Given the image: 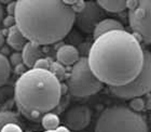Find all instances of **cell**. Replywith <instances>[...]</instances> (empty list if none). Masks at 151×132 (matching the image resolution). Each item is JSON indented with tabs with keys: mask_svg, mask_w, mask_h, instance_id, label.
I'll return each instance as SVG.
<instances>
[{
	"mask_svg": "<svg viewBox=\"0 0 151 132\" xmlns=\"http://www.w3.org/2000/svg\"><path fill=\"white\" fill-rule=\"evenodd\" d=\"M129 108L136 113H140L146 108V101L142 98H134L129 100Z\"/></svg>",
	"mask_w": 151,
	"mask_h": 132,
	"instance_id": "obj_19",
	"label": "cell"
},
{
	"mask_svg": "<svg viewBox=\"0 0 151 132\" xmlns=\"http://www.w3.org/2000/svg\"><path fill=\"white\" fill-rule=\"evenodd\" d=\"M6 42L8 47L12 48L13 50L16 52H22L26 44L28 42L27 38L22 34V32L19 29L16 25L12 26L11 28L8 29V34H6Z\"/></svg>",
	"mask_w": 151,
	"mask_h": 132,
	"instance_id": "obj_12",
	"label": "cell"
},
{
	"mask_svg": "<svg viewBox=\"0 0 151 132\" xmlns=\"http://www.w3.org/2000/svg\"><path fill=\"white\" fill-rule=\"evenodd\" d=\"M4 42H6V38H4V35L3 33L0 30V49L4 46Z\"/></svg>",
	"mask_w": 151,
	"mask_h": 132,
	"instance_id": "obj_29",
	"label": "cell"
},
{
	"mask_svg": "<svg viewBox=\"0 0 151 132\" xmlns=\"http://www.w3.org/2000/svg\"><path fill=\"white\" fill-rule=\"evenodd\" d=\"M50 132H71V130L69 128H67L66 126H60L57 129L53 130V131H50Z\"/></svg>",
	"mask_w": 151,
	"mask_h": 132,
	"instance_id": "obj_27",
	"label": "cell"
},
{
	"mask_svg": "<svg viewBox=\"0 0 151 132\" xmlns=\"http://www.w3.org/2000/svg\"><path fill=\"white\" fill-rule=\"evenodd\" d=\"M9 123H19V117L11 110H0V130Z\"/></svg>",
	"mask_w": 151,
	"mask_h": 132,
	"instance_id": "obj_17",
	"label": "cell"
},
{
	"mask_svg": "<svg viewBox=\"0 0 151 132\" xmlns=\"http://www.w3.org/2000/svg\"><path fill=\"white\" fill-rule=\"evenodd\" d=\"M95 132H149V126L142 114L124 105H113L101 112Z\"/></svg>",
	"mask_w": 151,
	"mask_h": 132,
	"instance_id": "obj_4",
	"label": "cell"
},
{
	"mask_svg": "<svg viewBox=\"0 0 151 132\" xmlns=\"http://www.w3.org/2000/svg\"><path fill=\"white\" fill-rule=\"evenodd\" d=\"M44 132H47V131H44Z\"/></svg>",
	"mask_w": 151,
	"mask_h": 132,
	"instance_id": "obj_31",
	"label": "cell"
},
{
	"mask_svg": "<svg viewBox=\"0 0 151 132\" xmlns=\"http://www.w3.org/2000/svg\"><path fill=\"white\" fill-rule=\"evenodd\" d=\"M15 70H16V73L19 74V76H22L24 73H26L27 70H28V68L26 67L25 65H24V63L23 64H21V65H19V66H16L15 67Z\"/></svg>",
	"mask_w": 151,
	"mask_h": 132,
	"instance_id": "obj_26",
	"label": "cell"
},
{
	"mask_svg": "<svg viewBox=\"0 0 151 132\" xmlns=\"http://www.w3.org/2000/svg\"><path fill=\"white\" fill-rule=\"evenodd\" d=\"M9 61L11 66H14V67L23 64L22 52H13V53H11L9 57Z\"/></svg>",
	"mask_w": 151,
	"mask_h": 132,
	"instance_id": "obj_22",
	"label": "cell"
},
{
	"mask_svg": "<svg viewBox=\"0 0 151 132\" xmlns=\"http://www.w3.org/2000/svg\"><path fill=\"white\" fill-rule=\"evenodd\" d=\"M15 6H16V1H10L8 3V7H6V11H8V15H14V12H15Z\"/></svg>",
	"mask_w": 151,
	"mask_h": 132,
	"instance_id": "obj_25",
	"label": "cell"
},
{
	"mask_svg": "<svg viewBox=\"0 0 151 132\" xmlns=\"http://www.w3.org/2000/svg\"><path fill=\"white\" fill-rule=\"evenodd\" d=\"M22 55L23 63L28 69L34 68V66L38 61L44 57L42 47L35 42H30V41L26 44V46L22 50Z\"/></svg>",
	"mask_w": 151,
	"mask_h": 132,
	"instance_id": "obj_10",
	"label": "cell"
},
{
	"mask_svg": "<svg viewBox=\"0 0 151 132\" xmlns=\"http://www.w3.org/2000/svg\"><path fill=\"white\" fill-rule=\"evenodd\" d=\"M2 25L4 26V27H6L8 29L11 28L12 26L16 25V21H15V17H14V15H6V16H4V19H3V22H2Z\"/></svg>",
	"mask_w": 151,
	"mask_h": 132,
	"instance_id": "obj_24",
	"label": "cell"
},
{
	"mask_svg": "<svg viewBox=\"0 0 151 132\" xmlns=\"http://www.w3.org/2000/svg\"><path fill=\"white\" fill-rule=\"evenodd\" d=\"M88 61L92 72L104 85L122 87L142 72L145 50L134 34L125 29L113 30L94 39Z\"/></svg>",
	"mask_w": 151,
	"mask_h": 132,
	"instance_id": "obj_1",
	"label": "cell"
},
{
	"mask_svg": "<svg viewBox=\"0 0 151 132\" xmlns=\"http://www.w3.org/2000/svg\"><path fill=\"white\" fill-rule=\"evenodd\" d=\"M150 120H151V116H150Z\"/></svg>",
	"mask_w": 151,
	"mask_h": 132,
	"instance_id": "obj_30",
	"label": "cell"
},
{
	"mask_svg": "<svg viewBox=\"0 0 151 132\" xmlns=\"http://www.w3.org/2000/svg\"><path fill=\"white\" fill-rule=\"evenodd\" d=\"M91 118L92 112L88 106L75 105L65 112L63 120L67 128L73 131H80L90 125Z\"/></svg>",
	"mask_w": 151,
	"mask_h": 132,
	"instance_id": "obj_9",
	"label": "cell"
},
{
	"mask_svg": "<svg viewBox=\"0 0 151 132\" xmlns=\"http://www.w3.org/2000/svg\"><path fill=\"white\" fill-rule=\"evenodd\" d=\"M62 94V82L45 69H28L17 78L14 86L17 108L32 119L53 110L60 103Z\"/></svg>",
	"mask_w": 151,
	"mask_h": 132,
	"instance_id": "obj_3",
	"label": "cell"
},
{
	"mask_svg": "<svg viewBox=\"0 0 151 132\" xmlns=\"http://www.w3.org/2000/svg\"><path fill=\"white\" fill-rule=\"evenodd\" d=\"M53 59L49 57H44L42 59L38 61L37 63L35 64L34 68H39V69H45V70H50L51 64L53 63Z\"/></svg>",
	"mask_w": 151,
	"mask_h": 132,
	"instance_id": "obj_20",
	"label": "cell"
},
{
	"mask_svg": "<svg viewBox=\"0 0 151 132\" xmlns=\"http://www.w3.org/2000/svg\"><path fill=\"white\" fill-rule=\"evenodd\" d=\"M129 23L139 40L151 44V0H138L135 9L129 10Z\"/></svg>",
	"mask_w": 151,
	"mask_h": 132,
	"instance_id": "obj_7",
	"label": "cell"
},
{
	"mask_svg": "<svg viewBox=\"0 0 151 132\" xmlns=\"http://www.w3.org/2000/svg\"><path fill=\"white\" fill-rule=\"evenodd\" d=\"M50 72L56 76L60 81H62V80L67 78L66 67H65L63 64H60V62H57V61H53V63L51 64Z\"/></svg>",
	"mask_w": 151,
	"mask_h": 132,
	"instance_id": "obj_18",
	"label": "cell"
},
{
	"mask_svg": "<svg viewBox=\"0 0 151 132\" xmlns=\"http://www.w3.org/2000/svg\"><path fill=\"white\" fill-rule=\"evenodd\" d=\"M112 94L118 98L132 100L134 98H142L151 91V52L145 50V61L142 72L132 82L122 87L109 88Z\"/></svg>",
	"mask_w": 151,
	"mask_h": 132,
	"instance_id": "obj_6",
	"label": "cell"
},
{
	"mask_svg": "<svg viewBox=\"0 0 151 132\" xmlns=\"http://www.w3.org/2000/svg\"><path fill=\"white\" fill-rule=\"evenodd\" d=\"M14 17L27 40L41 47L63 40L76 22V13L63 0H19Z\"/></svg>",
	"mask_w": 151,
	"mask_h": 132,
	"instance_id": "obj_2",
	"label": "cell"
},
{
	"mask_svg": "<svg viewBox=\"0 0 151 132\" xmlns=\"http://www.w3.org/2000/svg\"><path fill=\"white\" fill-rule=\"evenodd\" d=\"M105 19V11L97 1H85L84 9L76 14L75 24L78 28L86 34H93L98 23Z\"/></svg>",
	"mask_w": 151,
	"mask_h": 132,
	"instance_id": "obj_8",
	"label": "cell"
},
{
	"mask_svg": "<svg viewBox=\"0 0 151 132\" xmlns=\"http://www.w3.org/2000/svg\"><path fill=\"white\" fill-rule=\"evenodd\" d=\"M80 60V52L73 44H63L56 51V61L64 66H73Z\"/></svg>",
	"mask_w": 151,
	"mask_h": 132,
	"instance_id": "obj_11",
	"label": "cell"
},
{
	"mask_svg": "<svg viewBox=\"0 0 151 132\" xmlns=\"http://www.w3.org/2000/svg\"><path fill=\"white\" fill-rule=\"evenodd\" d=\"M11 75V64L9 57L0 53V87H2L10 78Z\"/></svg>",
	"mask_w": 151,
	"mask_h": 132,
	"instance_id": "obj_16",
	"label": "cell"
},
{
	"mask_svg": "<svg viewBox=\"0 0 151 132\" xmlns=\"http://www.w3.org/2000/svg\"><path fill=\"white\" fill-rule=\"evenodd\" d=\"M121 29H124V26L120 21L116 19H111V17H105L103 21H101L96 25L94 32H93V37L94 39H96L107 33L113 32V30H121Z\"/></svg>",
	"mask_w": 151,
	"mask_h": 132,
	"instance_id": "obj_13",
	"label": "cell"
},
{
	"mask_svg": "<svg viewBox=\"0 0 151 132\" xmlns=\"http://www.w3.org/2000/svg\"><path fill=\"white\" fill-rule=\"evenodd\" d=\"M97 3L105 12L120 13L127 9L125 0H97Z\"/></svg>",
	"mask_w": 151,
	"mask_h": 132,
	"instance_id": "obj_14",
	"label": "cell"
},
{
	"mask_svg": "<svg viewBox=\"0 0 151 132\" xmlns=\"http://www.w3.org/2000/svg\"><path fill=\"white\" fill-rule=\"evenodd\" d=\"M3 19H4V10H3V7L0 2V25L2 24Z\"/></svg>",
	"mask_w": 151,
	"mask_h": 132,
	"instance_id": "obj_28",
	"label": "cell"
},
{
	"mask_svg": "<svg viewBox=\"0 0 151 132\" xmlns=\"http://www.w3.org/2000/svg\"><path fill=\"white\" fill-rule=\"evenodd\" d=\"M60 119L56 114L54 113H47L44 114L42 118H41V125L43 127V129L47 132L53 131L60 127Z\"/></svg>",
	"mask_w": 151,
	"mask_h": 132,
	"instance_id": "obj_15",
	"label": "cell"
},
{
	"mask_svg": "<svg viewBox=\"0 0 151 132\" xmlns=\"http://www.w3.org/2000/svg\"><path fill=\"white\" fill-rule=\"evenodd\" d=\"M66 86L70 94L77 98L91 96L104 88V83L92 72L88 57H80V60L71 66L67 75Z\"/></svg>",
	"mask_w": 151,
	"mask_h": 132,
	"instance_id": "obj_5",
	"label": "cell"
},
{
	"mask_svg": "<svg viewBox=\"0 0 151 132\" xmlns=\"http://www.w3.org/2000/svg\"><path fill=\"white\" fill-rule=\"evenodd\" d=\"M0 132H23L19 123H9L0 130Z\"/></svg>",
	"mask_w": 151,
	"mask_h": 132,
	"instance_id": "obj_23",
	"label": "cell"
},
{
	"mask_svg": "<svg viewBox=\"0 0 151 132\" xmlns=\"http://www.w3.org/2000/svg\"><path fill=\"white\" fill-rule=\"evenodd\" d=\"M65 3L73 10V12L76 14L81 12L85 7V1H83V0H71V1H65Z\"/></svg>",
	"mask_w": 151,
	"mask_h": 132,
	"instance_id": "obj_21",
	"label": "cell"
}]
</instances>
